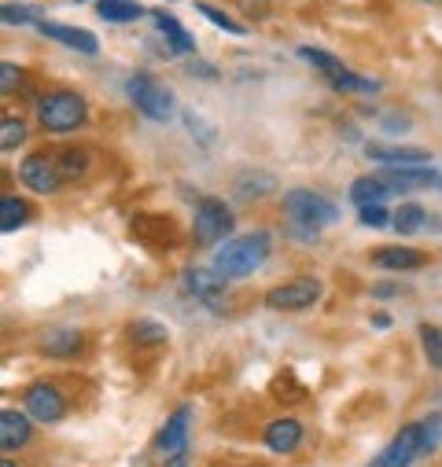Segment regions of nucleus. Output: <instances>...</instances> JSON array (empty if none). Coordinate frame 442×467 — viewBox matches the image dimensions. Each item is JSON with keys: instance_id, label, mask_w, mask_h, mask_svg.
Returning <instances> with one entry per match:
<instances>
[{"instance_id": "nucleus-36", "label": "nucleus", "mask_w": 442, "mask_h": 467, "mask_svg": "<svg viewBox=\"0 0 442 467\" xmlns=\"http://www.w3.org/2000/svg\"><path fill=\"white\" fill-rule=\"evenodd\" d=\"M12 88H19V70L12 63H5L0 67V92H12Z\"/></svg>"}, {"instance_id": "nucleus-14", "label": "nucleus", "mask_w": 442, "mask_h": 467, "mask_svg": "<svg viewBox=\"0 0 442 467\" xmlns=\"http://www.w3.org/2000/svg\"><path fill=\"white\" fill-rule=\"evenodd\" d=\"M37 30L45 34V37H52V41H59V45H67V48H74V52H81V56H96V37L89 34V30H78V26H63V23H37Z\"/></svg>"}, {"instance_id": "nucleus-29", "label": "nucleus", "mask_w": 442, "mask_h": 467, "mask_svg": "<svg viewBox=\"0 0 442 467\" xmlns=\"http://www.w3.org/2000/svg\"><path fill=\"white\" fill-rule=\"evenodd\" d=\"M199 16H203V19H210V23L217 26V30H226V34H237V37H244V34H247V26L233 23V19L226 16V12H217L214 5H199Z\"/></svg>"}, {"instance_id": "nucleus-40", "label": "nucleus", "mask_w": 442, "mask_h": 467, "mask_svg": "<svg viewBox=\"0 0 442 467\" xmlns=\"http://www.w3.org/2000/svg\"><path fill=\"white\" fill-rule=\"evenodd\" d=\"M373 320H376V327H387V324H391V317H387V313H376Z\"/></svg>"}, {"instance_id": "nucleus-35", "label": "nucleus", "mask_w": 442, "mask_h": 467, "mask_svg": "<svg viewBox=\"0 0 442 467\" xmlns=\"http://www.w3.org/2000/svg\"><path fill=\"white\" fill-rule=\"evenodd\" d=\"M380 126L384 133H409V119H402V114H384Z\"/></svg>"}, {"instance_id": "nucleus-8", "label": "nucleus", "mask_w": 442, "mask_h": 467, "mask_svg": "<svg viewBox=\"0 0 442 467\" xmlns=\"http://www.w3.org/2000/svg\"><path fill=\"white\" fill-rule=\"evenodd\" d=\"M420 449H424V431H420V423H405V427L391 438V445H387L369 467H409L413 456H420Z\"/></svg>"}, {"instance_id": "nucleus-22", "label": "nucleus", "mask_w": 442, "mask_h": 467, "mask_svg": "<svg viewBox=\"0 0 442 467\" xmlns=\"http://www.w3.org/2000/svg\"><path fill=\"white\" fill-rule=\"evenodd\" d=\"M424 221H427V213H424L420 202H402V206L391 213V224L402 232V236H413V232H420Z\"/></svg>"}, {"instance_id": "nucleus-26", "label": "nucleus", "mask_w": 442, "mask_h": 467, "mask_svg": "<svg viewBox=\"0 0 442 467\" xmlns=\"http://www.w3.org/2000/svg\"><path fill=\"white\" fill-rule=\"evenodd\" d=\"M23 140H26L23 119H16V114H5V119H0V148L12 151V148H19Z\"/></svg>"}, {"instance_id": "nucleus-13", "label": "nucleus", "mask_w": 442, "mask_h": 467, "mask_svg": "<svg viewBox=\"0 0 442 467\" xmlns=\"http://www.w3.org/2000/svg\"><path fill=\"white\" fill-rule=\"evenodd\" d=\"M30 441V416L19 409H0V449L16 452Z\"/></svg>"}, {"instance_id": "nucleus-4", "label": "nucleus", "mask_w": 442, "mask_h": 467, "mask_svg": "<svg viewBox=\"0 0 442 467\" xmlns=\"http://www.w3.org/2000/svg\"><path fill=\"white\" fill-rule=\"evenodd\" d=\"M284 213H288L295 224H306V228H321V224L340 221L336 202H328L321 192H310V188H291V192L284 195Z\"/></svg>"}, {"instance_id": "nucleus-34", "label": "nucleus", "mask_w": 442, "mask_h": 467, "mask_svg": "<svg viewBox=\"0 0 442 467\" xmlns=\"http://www.w3.org/2000/svg\"><path fill=\"white\" fill-rule=\"evenodd\" d=\"M358 217H362V224H373V228L391 224V213H387L384 206H362V210H358Z\"/></svg>"}, {"instance_id": "nucleus-18", "label": "nucleus", "mask_w": 442, "mask_h": 467, "mask_svg": "<svg viewBox=\"0 0 442 467\" xmlns=\"http://www.w3.org/2000/svg\"><path fill=\"white\" fill-rule=\"evenodd\" d=\"M387 195H391V188H387L380 177H358V181L351 184V202H358V210H362V206H384Z\"/></svg>"}, {"instance_id": "nucleus-9", "label": "nucleus", "mask_w": 442, "mask_h": 467, "mask_svg": "<svg viewBox=\"0 0 442 467\" xmlns=\"http://www.w3.org/2000/svg\"><path fill=\"white\" fill-rule=\"evenodd\" d=\"M19 181H23V188H30L34 195H52V192L63 184L59 166H56V159H48V155H26V159L19 162Z\"/></svg>"}, {"instance_id": "nucleus-37", "label": "nucleus", "mask_w": 442, "mask_h": 467, "mask_svg": "<svg viewBox=\"0 0 442 467\" xmlns=\"http://www.w3.org/2000/svg\"><path fill=\"white\" fill-rule=\"evenodd\" d=\"M402 291H405L402 284H373L369 295H373V298H395V295H402Z\"/></svg>"}, {"instance_id": "nucleus-2", "label": "nucleus", "mask_w": 442, "mask_h": 467, "mask_svg": "<svg viewBox=\"0 0 442 467\" xmlns=\"http://www.w3.org/2000/svg\"><path fill=\"white\" fill-rule=\"evenodd\" d=\"M85 114H89L85 96L70 88H56L37 99V122L45 133H74L85 122Z\"/></svg>"}, {"instance_id": "nucleus-3", "label": "nucleus", "mask_w": 442, "mask_h": 467, "mask_svg": "<svg viewBox=\"0 0 442 467\" xmlns=\"http://www.w3.org/2000/svg\"><path fill=\"white\" fill-rule=\"evenodd\" d=\"M130 99H133V107L144 114V119H152V122H170L177 114L174 92L166 85H159L155 78H148V74H133L130 78Z\"/></svg>"}, {"instance_id": "nucleus-23", "label": "nucleus", "mask_w": 442, "mask_h": 467, "mask_svg": "<svg viewBox=\"0 0 442 467\" xmlns=\"http://www.w3.org/2000/svg\"><path fill=\"white\" fill-rule=\"evenodd\" d=\"M324 78L332 81V88H340V92H376V88H380L373 78H362V74H354V70H347V67L332 70V74H324Z\"/></svg>"}, {"instance_id": "nucleus-27", "label": "nucleus", "mask_w": 442, "mask_h": 467, "mask_svg": "<svg viewBox=\"0 0 442 467\" xmlns=\"http://www.w3.org/2000/svg\"><path fill=\"white\" fill-rule=\"evenodd\" d=\"M56 166H59V177H63V181H74V177L85 173L89 155H85V151H63V155L56 159Z\"/></svg>"}, {"instance_id": "nucleus-12", "label": "nucleus", "mask_w": 442, "mask_h": 467, "mask_svg": "<svg viewBox=\"0 0 442 467\" xmlns=\"http://www.w3.org/2000/svg\"><path fill=\"white\" fill-rule=\"evenodd\" d=\"M302 423L299 420H291V416H280V420H273L269 427H266V445L273 449V452H280V456H288V452H295L299 445H302Z\"/></svg>"}, {"instance_id": "nucleus-24", "label": "nucleus", "mask_w": 442, "mask_h": 467, "mask_svg": "<svg viewBox=\"0 0 442 467\" xmlns=\"http://www.w3.org/2000/svg\"><path fill=\"white\" fill-rule=\"evenodd\" d=\"M130 338H133L137 346H163V342H166V327H163L159 320L141 317V320L130 324Z\"/></svg>"}, {"instance_id": "nucleus-30", "label": "nucleus", "mask_w": 442, "mask_h": 467, "mask_svg": "<svg viewBox=\"0 0 442 467\" xmlns=\"http://www.w3.org/2000/svg\"><path fill=\"white\" fill-rule=\"evenodd\" d=\"M420 431H424V449H420V452H435V449L442 445V412L427 416V420L420 423Z\"/></svg>"}, {"instance_id": "nucleus-7", "label": "nucleus", "mask_w": 442, "mask_h": 467, "mask_svg": "<svg viewBox=\"0 0 442 467\" xmlns=\"http://www.w3.org/2000/svg\"><path fill=\"white\" fill-rule=\"evenodd\" d=\"M23 409H26V416L37 420V423H59V420L67 416V398H63L59 387H52V383H34V387H26V394H23Z\"/></svg>"}, {"instance_id": "nucleus-6", "label": "nucleus", "mask_w": 442, "mask_h": 467, "mask_svg": "<svg viewBox=\"0 0 442 467\" xmlns=\"http://www.w3.org/2000/svg\"><path fill=\"white\" fill-rule=\"evenodd\" d=\"M317 298H321V284L310 280V276H302V280H288V284L266 291V306H269V309H280V313L310 309Z\"/></svg>"}, {"instance_id": "nucleus-17", "label": "nucleus", "mask_w": 442, "mask_h": 467, "mask_svg": "<svg viewBox=\"0 0 442 467\" xmlns=\"http://www.w3.org/2000/svg\"><path fill=\"white\" fill-rule=\"evenodd\" d=\"M81 331H74V327H48V331H41V354H48V358H74V354H81Z\"/></svg>"}, {"instance_id": "nucleus-31", "label": "nucleus", "mask_w": 442, "mask_h": 467, "mask_svg": "<svg viewBox=\"0 0 442 467\" xmlns=\"http://www.w3.org/2000/svg\"><path fill=\"white\" fill-rule=\"evenodd\" d=\"M266 192H273V177H255V173H251V177L237 181V195H240V199H247V195L255 199V195H266Z\"/></svg>"}, {"instance_id": "nucleus-33", "label": "nucleus", "mask_w": 442, "mask_h": 467, "mask_svg": "<svg viewBox=\"0 0 442 467\" xmlns=\"http://www.w3.org/2000/svg\"><path fill=\"white\" fill-rule=\"evenodd\" d=\"M184 126H188V130H192V133L199 137V144H203V148H206V144L214 140V130H210V126H206V122L199 119L195 110H184Z\"/></svg>"}, {"instance_id": "nucleus-38", "label": "nucleus", "mask_w": 442, "mask_h": 467, "mask_svg": "<svg viewBox=\"0 0 442 467\" xmlns=\"http://www.w3.org/2000/svg\"><path fill=\"white\" fill-rule=\"evenodd\" d=\"M240 8H244L251 19H262V16L269 12V5H266V0H240Z\"/></svg>"}, {"instance_id": "nucleus-19", "label": "nucleus", "mask_w": 442, "mask_h": 467, "mask_svg": "<svg viewBox=\"0 0 442 467\" xmlns=\"http://www.w3.org/2000/svg\"><path fill=\"white\" fill-rule=\"evenodd\" d=\"M155 23H159V34H166L170 37V48L174 52H184V56H192L195 52V37L174 19V16H166V12H155Z\"/></svg>"}, {"instance_id": "nucleus-32", "label": "nucleus", "mask_w": 442, "mask_h": 467, "mask_svg": "<svg viewBox=\"0 0 442 467\" xmlns=\"http://www.w3.org/2000/svg\"><path fill=\"white\" fill-rule=\"evenodd\" d=\"M5 23L8 26H23V23H45V16L37 12V8H16V5H5Z\"/></svg>"}, {"instance_id": "nucleus-10", "label": "nucleus", "mask_w": 442, "mask_h": 467, "mask_svg": "<svg viewBox=\"0 0 442 467\" xmlns=\"http://www.w3.org/2000/svg\"><path fill=\"white\" fill-rule=\"evenodd\" d=\"M188 427H192V409H174V416L163 423V431H159V441H155V449L163 452V456H174V460H181L184 456V445H188Z\"/></svg>"}, {"instance_id": "nucleus-1", "label": "nucleus", "mask_w": 442, "mask_h": 467, "mask_svg": "<svg viewBox=\"0 0 442 467\" xmlns=\"http://www.w3.org/2000/svg\"><path fill=\"white\" fill-rule=\"evenodd\" d=\"M269 232L266 228H255V232H244L237 240H226L217 251H214V273H221L226 280H240V276H251L266 258H269Z\"/></svg>"}, {"instance_id": "nucleus-5", "label": "nucleus", "mask_w": 442, "mask_h": 467, "mask_svg": "<svg viewBox=\"0 0 442 467\" xmlns=\"http://www.w3.org/2000/svg\"><path fill=\"white\" fill-rule=\"evenodd\" d=\"M192 232H195V244L199 247H221V240H229L233 232V210L221 202V199H203L195 206V221H192Z\"/></svg>"}, {"instance_id": "nucleus-25", "label": "nucleus", "mask_w": 442, "mask_h": 467, "mask_svg": "<svg viewBox=\"0 0 442 467\" xmlns=\"http://www.w3.org/2000/svg\"><path fill=\"white\" fill-rule=\"evenodd\" d=\"M420 346L431 368H442V327L435 324H420Z\"/></svg>"}, {"instance_id": "nucleus-21", "label": "nucleus", "mask_w": 442, "mask_h": 467, "mask_svg": "<svg viewBox=\"0 0 442 467\" xmlns=\"http://www.w3.org/2000/svg\"><path fill=\"white\" fill-rule=\"evenodd\" d=\"M96 12H100V19H107V23H133V19L144 16V8L137 5V0H100Z\"/></svg>"}, {"instance_id": "nucleus-41", "label": "nucleus", "mask_w": 442, "mask_h": 467, "mask_svg": "<svg viewBox=\"0 0 442 467\" xmlns=\"http://www.w3.org/2000/svg\"><path fill=\"white\" fill-rule=\"evenodd\" d=\"M0 467H16V463H12V460H5V463H0Z\"/></svg>"}, {"instance_id": "nucleus-11", "label": "nucleus", "mask_w": 442, "mask_h": 467, "mask_svg": "<svg viewBox=\"0 0 442 467\" xmlns=\"http://www.w3.org/2000/svg\"><path fill=\"white\" fill-rule=\"evenodd\" d=\"M369 262L373 265H380V269H391V273H409V269H420L424 262H427V254L424 251H416V247H376V251H369Z\"/></svg>"}, {"instance_id": "nucleus-39", "label": "nucleus", "mask_w": 442, "mask_h": 467, "mask_svg": "<svg viewBox=\"0 0 442 467\" xmlns=\"http://www.w3.org/2000/svg\"><path fill=\"white\" fill-rule=\"evenodd\" d=\"M188 74H195V78H217V70H214L210 63H199V59L188 63Z\"/></svg>"}, {"instance_id": "nucleus-16", "label": "nucleus", "mask_w": 442, "mask_h": 467, "mask_svg": "<svg viewBox=\"0 0 442 467\" xmlns=\"http://www.w3.org/2000/svg\"><path fill=\"white\" fill-rule=\"evenodd\" d=\"M184 287H188V295L217 306V298L226 295V276L214 269H184Z\"/></svg>"}, {"instance_id": "nucleus-20", "label": "nucleus", "mask_w": 442, "mask_h": 467, "mask_svg": "<svg viewBox=\"0 0 442 467\" xmlns=\"http://www.w3.org/2000/svg\"><path fill=\"white\" fill-rule=\"evenodd\" d=\"M26 217H30L26 199H19V195H5V199H0V232H5V236H12L16 228H23Z\"/></svg>"}, {"instance_id": "nucleus-28", "label": "nucleus", "mask_w": 442, "mask_h": 467, "mask_svg": "<svg viewBox=\"0 0 442 467\" xmlns=\"http://www.w3.org/2000/svg\"><path fill=\"white\" fill-rule=\"evenodd\" d=\"M299 59L313 63V67H317L321 74H332V70H340V67H343V63L336 59V56H328L324 48H310V45H302V48H299Z\"/></svg>"}, {"instance_id": "nucleus-15", "label": "nucleus", "mask_w": 442, "mask_h": 467, "mask_svg": "<svg viewBox=\"0 0 442 467\" xmlns=\"http://www.w3.org/2000/svg\"><path fill=\"white\" fill-rule=\"evenodd\" d=\"M365 155L384 166H427L424 148H405V144H369Z\"/></svg>"}]
</instances>
